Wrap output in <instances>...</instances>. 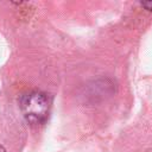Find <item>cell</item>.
<instances>
[{"instance_id":"cell-1","label":"cell","mask_w":152,"mask_h":152,"mask_svg":"<svg viewBox=\"0 0 152 152\" xmlns=\"http://www.w3.org/2000/svg\"><path fill=\"white\" fill-rule=\"evenodd\" d=\"M50 97L42 90H30L19 99V107L25 120L31 125H42L50 112Z\"/></svg>"},{"instance_id":"cell-2","label":"cell","mask_w":152,"mask_h":152,"mask_svg":"<svg viewBox=\"0 0 152 152\" xmlns=\"http://www.w3.org/2000/svg\"><path fill=\"white\" fill-rule=\"evenodd\" d=\"M140 5L142 7H145L147 11H151L152 12V1H141Z\"/></svg>"},{"instance_id":"cell-3","label":"cell","mask_w":152,"mask_h":152,"mask_svg":"<svg viewBox=\"0 0 152 152\" xmlns=\"http://www.w3.org/2000/svg\"><path fill=\"white\" fill-rule=\"evenodd\" d=\"M0 152H6V148L2 145H0Z\"/></svg>"}]
</instances>
